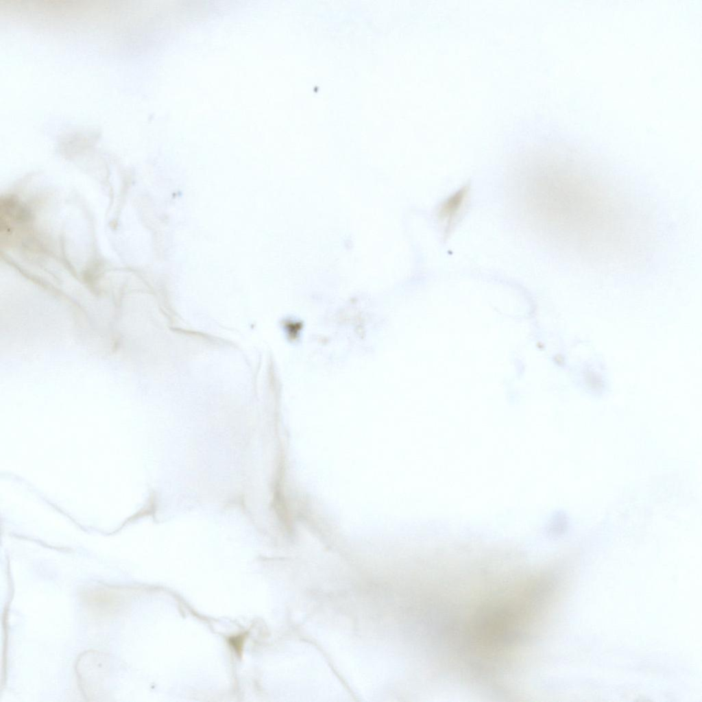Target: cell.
<instances>
[{
  "instance_id": "6da1fadb",
  "label": "cell",
  "mask_w": 702,
  "mask_h": 702,
  "mask_svg": "<svg viewBox=\"0 0 702 702\" xmlns=\"http://www.w3.org/2000/svg\"><path fill=\"white\" fill-rule=\"evenodd\" d=\"M560 156L519 172L518 198L526 217L577 261H620L649 228L644 210L607 171L577 154Z\"/></svg>"
},
{
  "instance_id": "7a4b0ae2",
  "label": "cell",
  "mask_w": 702,
  "mask_h": 702,
  "mask_svg": "<svg viewBox=\"0 0 702 702\" xmlns=\"http://www.w3.org/2000/svg\"><path fill=\"white\" fill-rule=\"evenodd\" d=\"M468 189L465 186L456 192L440 206L439 209V217L446 219L448 222L452 221L453 218L460 210L467 195Z\"/></svg>"
}]
</instances>
